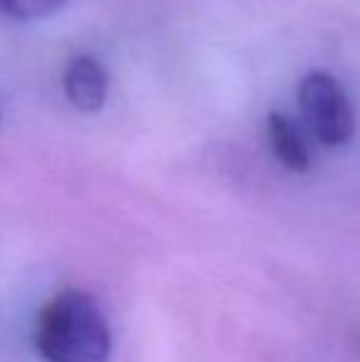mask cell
Segmentation results:
<instances>
[{
	"label": "cell",
	"instance_id": "6da1fadb",
	"mask_svg": "<svg viewBox=\"0 0 360 362\" xmlns=\"http://www.w3.org/2000/svg\"><path fill=\"white\" fill-rule=\"evenodd\" d=\"M35 350L45 362H109L111 330L99 303L82 288H62L40 308Z\"/></svg>",
	"mask_w": 360,
	"mask_h": 362
},
{
	"label": "cell",
	"instance_id": "7a4b0ae2",
	"mask_svg": "<svg viewBox=\"0 0 360 362\" xmlns=\"http://www.w3.org/2000/svg\"><path fill=\"white\" fill-rule=\"evenodd\" d=\"M296 99L318 144L328 148L351 144L356 134V114L336 76L321 69L303 74L296 86Z\"/></svg>",
	"mask_w": 360,
	"mask_h": 362
},
{
	"label": "cell",
	"instance_id": "3957f363",
	"mask_svg": "<svg viewBox=\"0 0 360 362\" xmlns=\"http://www.w3.org/2000/svg\"><path fill=\"white\" fill-rule=\"evenodd\" d=\"M62 86L67 101L77 111L94 114L106 104L109 94V74L104 64L91 54H77L67 62L62 76Z\"/></svg>",
	"mask_w": 360,
	"mask_h": 362
},
{
	"label": "cell",
	"instance_id": "277c9868",
	"mask_svg": "<svg viewBox=\"0 0 360 362\" xmlns=\"http://www.w3.org/2000/svg\"><path fill=\"white\" fill-rule=\"evenodd\" d=\"M267 139H269L272 153L281 165H286L294 173H306L311 168V156L303 144L296 126L279 111H272L267 116Z\"/></svg>",
	"mask_w": 360,
	"mask_h": 362
},
{
	"label": "cell",
	"instance_id": "5b68a950",
	"mask_svg": "<svg viewBox=\"0 0 360 362\" xmlns=\"http://www.w3.org/2000/svg\"><path fill=\"white\" fill-rule=\"evenodd\" d=\"M67 5V0H0V10L8 18L33 23V20L52 18Z\"/></svg>",
	"mask_w": 360,
	"mask_h": 362
}]
</instances>
